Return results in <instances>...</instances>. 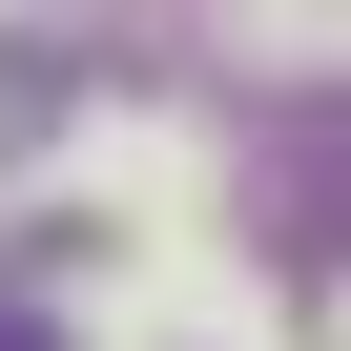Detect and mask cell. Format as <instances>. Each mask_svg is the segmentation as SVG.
I'll return each instance as SVG.
<instances>
[{"label": "cell", "mask_w": 351, "mask_h": 351, "mask_svg": "<svg viewBox=\"0 0 351 351\" xmlns=\"http://www.w3.org/2000/svg\"><path fill=\"white\" fill-rule=\"evenodd\" d=\"M0 351H62V330H42V310H0Z\"/></svg>", "instance_id": "obj_2"}, {"label": "cell", "mask_w": 351, "mask_h": 351, "mask_svg": "<svg viewBox=\"0 0 351 351\" xmlns=\"http://www.w3.org/2000/svg\"><path fill=\"white\" fill-rule=\"evenodd\" d=\"M248 248L310 289L330 269V104H289V145H269V186H248Z\"/></svg>", "instance_id": "obj_1"}]
</instances>
